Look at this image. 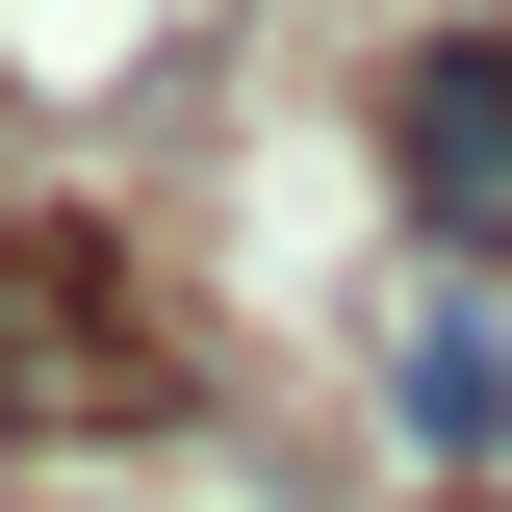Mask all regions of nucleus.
<instances>
[{"mask_svg":"<svg viewBox=\"0 0 512 512\" xmlns=\"http://www.w3.org/2000/svg\"><path fill=\"white\" fill-rule=\"evenodd\" d=\"M154 333H128V256L103 231H0V410H154Z\"/></svg>","mask_w":512,"mask_h":512,"instance_id":"obj_1","label":"nucleus"},{"mask_svg":"<svg viewBox=\"0 0 512 512\" xmlns=\"http://www.w3.org/2000/svg\"><path fill=\"white\" fill-rule=\"evenodd\" d=\"M384 154H410V205H436L461 256H512V26H461V52L384 77Z\"/></svg>","mask_w":512,"mask_h":512,"instance_id":"obj_2","label":"nucleus"},{"mask_svg":"<svg viewBox=\"0 0 512 512\" xmlns=\"http://www.w3.org/2000/svg\"><path fill=\"white\" fill-rule=\"evenodd\" d=\"M410 436H512V359H487V308H436V359H410Z\"/></svg>","mask_w":512,"mask_h":512,"instance_id":"obj_3","label":"nucleus"}]
</instances>
